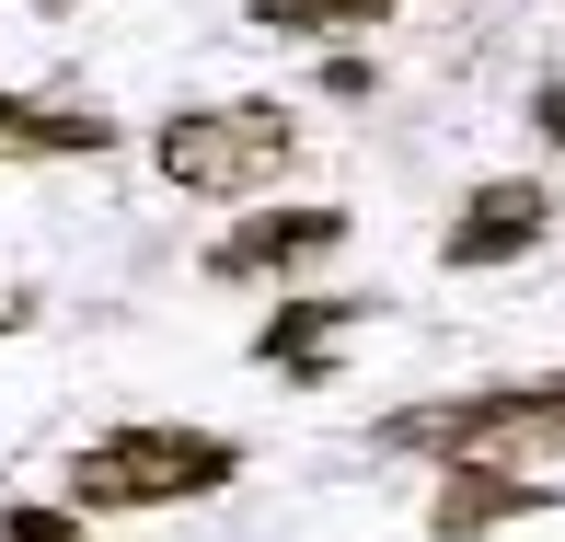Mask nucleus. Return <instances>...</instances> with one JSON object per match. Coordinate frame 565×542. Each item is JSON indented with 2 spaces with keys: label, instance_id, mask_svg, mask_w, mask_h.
<instances>
[{
  "label": "nucleus",
  "instance_id": "2",
  "mask_svg": "<svg viewBox=\"0 0 565 542\" xmlns=\"http://www.w3.org/2000/svg\"><path fill=\"white\" fill-rule=\"evenodd\" d=\"M150 162L173 173L185 196H254L300 162V116L289 105H196L150 139Z\"/></svg>",
  "mask_w": 565,
  "mask_h": 542
},
{
  "label": "nucleus",
  "instance_id": "9",
  "mask_svg": "<svg viewBox=\"0 0 565 542\" xmlns=\"http://www.w3.org/2000/svg\"><path fill=\"white\" fill-rule=\"evenodd\" d=\"M381 12H393V0H254L266 35H370Z\"/></svg>",
  "mask_w": 565,
  "mask_h": 542
},
{
  "label": "nucleus",
  "instance_id": "6",
  "mask_svg": "<svg viewBox=\"0 0 565 542\" xmlns=\"http://www.w3.org/2000/svg\"><path fill=\"white\" fill-rule=\"evenodd\" d=\"M335 243H347V209H277V220L231 231L209 254V277H289V266H312V254H335Z\"/></svg>",
  "mask_w": 565,
  "mask_h": 542
},
{
  "label": "nucleus",
  "instance_id": "4",
  "mask_svg": "<svg viewBox=\"0 0 565 542\" xmlns=\"http://www.w3.org/2000/svg\"><path fill=\"white\" fill-rule=\"evenodd\" d=\"M531 508H554L543 474H520V461H450V474H439V508H427V531H439V542H473V531L531 520Z\"/></svg>",
  "mask_w": 565,
  "mask_h": 542
},
{
  "label": "nucleus",
  "instance_id": "3",
  "mask_svg": "<svg viewBox=\"0 0 565 542\" xmlns=\"http://www.w3.org/2000/svg\"><path fill=\"white\" fill-rule=\"evenodd\" d=\"M404 450H450V461H508L531 438H565V381H520V393H473L439 416H393Z\"/></svg>",
  "mask_w": 565,
  "mask_h": 542
},
{
  "label": "nucleus",
  "instance_id": "12",
  "mask_svg": "<svg viewBox=\"0 0 565 542\" xmlns=\"http://www.w3.org/2000/svg\"><path fill=\"white\" fill-rule=\"evenodd\" d=\"M46 12H58V0H46Z\"/></svg>",
  "mask_w": 565,
  "mask_h": 542
},
{
  "label": "nucleus",
  "instance_id": "10",
  "mask_svg": "<svg viewBox=\"0 0 565 542\" xmlns=\"http://www.w3.org/2000/svg\"><path fill=\"white\" fill-rule=\"evenodd\" d=\"M0 542H82V520H70V508H12Z\"/></svg>",
  "mask_w": 565,
  "mask_h": 542
},
{
  "label": "nucleus",
  "instance_id": "11",
  "mask_svg": "<svg viewBox=\"0 0 565 542\" xmlns=\"http://www.w3.org/2000/svg\"><path fill=\"white\" fill-rule=\"evenodd\" d=\"M531 116H543V139H565V82H543V105H531Z\"/></svg>",
  "mask_w": 565,
  "mask_h": 542
},
{
  "label": "nucleus",
  "instance_id": "8",
  "mask_svg": "<svg viewBox=\"0 0 565 542\" xmlns=\"http://www.w3.org/2000/svg\"><path fill=\"white\" fill-rule=\"evenodd\" d=\"M116 127L105 116H70V105H23V93H0V162H82V150H105Z\"/></svg>",
  "mask_w": 565,
  "mask_h": 542
},
{
  "label": "nucleus",
  "instance_id": "1",
  "mask_svg": "<svg viewBox=\"0 0 565 542\" xmlns=\"http://www.w3.org/2000/svg\"><path fill=\"white\" fill-rule=\"evenodd\" d=\"M243 474V450L209 427H116L70 461V508H173V497H220Z\"/></svg>",
  "mask_w": 565,
  "mask_h": 542
},
{
  "label": "nucleus",
  "instance_id": "5",
  "mask_svg": "<svg viewBox=\"0 0 565 542\" xmlns=\"http://www.w3.org/2000/svg\"><path fill=\"white\" fill-rule=\"evenodd\" d=\"M543 185H520V173H508V185H473V196H461V220L439 231V254H450V266H508V254H531V243H543Z\"/></svg>",
  "mask_w": 565,
  "mask_h": 542
},
{
  "label": "nucleus",
  "instance_id": "7",
  "mask_svg": "<svg viewBox=\"0 0 565 542\" xmlns=\"http://www.w3.org/2000/svg\"><path fill=\"white\" fill-rule=\"evenodd\" d=\"M347 334H358V300H289V312L254 334V358H266V370H289V381H323Z\"/></svg>",
  "mask_w": 565,
  "mask_h": 542
}]
</instances>
